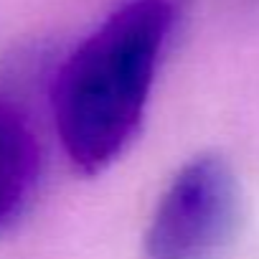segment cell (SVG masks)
I'll list each match as a JSON object with an SVG mask.
<instances>
[{"instance_id":"6da1fadb","label":"cell","mask_w":259,"mask_h":259,"mask_svg":"<svg viewBox=\"0 0 259 259\" xmlns=\"http://www.w3.org/2000/svg\"><path fill=\"white\" fill-rule=\"evenodd\" d=\"M186 11L168 0L122 3L61 61L49 109L69 163L97 176L135 140L165 49Z\"/></svg>"},{"instance_id":"7a4b0ae2","label":"cell","mask_w":259,"mask_h":259,"mask_svg":"<svg viewBox=\"0 0 259 259\" xmlns=\"http://www.w3.org/2000/svg\"><path fill=\"white\" fill-rule=\"evenodd\" d=\"M244 219L234 168L213 153L188 160L165 186L148 231V259H226Z\"/></svg>"},{"instance_id":"3957f363","label":"cell","mask_w":259,"mask_h":259,"mask_svg":"<svg viewBox=\"0 0 259 259\" xmlns=\"http://www.w3.org/2000/svg\"><path fill=\"white\" fill-rule=\"evenodd\" d=\"M0 234H3V229H0Z\"/></svg>"}]
</instances>
